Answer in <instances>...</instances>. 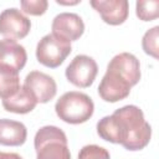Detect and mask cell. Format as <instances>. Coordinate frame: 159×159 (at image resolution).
Returning a JSON list of instances; mask_svg holds the SVG:
<instances>
[{
    "label": "cell",
    "mask_w": 159,
    "mask_h": 159,
    "mask_svg": "<svg viewBox=\"0 0 159 159\" xmlns=\"http://www.w3.org/2000/svg\"><path fill=\"white\" fill-rule=\"evenodd\" d=\"M97 133L107 142L120 144L127 150L135 152L149 144L152 127L144 119L143 111L139 107L128 104L99 119Z\"/></svg>",
    "instance_id": "obj_1"
},
{
    "label": "cell",
    "mask_w": 159,
    "mask_h": 159,
    "mask_svg": "<svg viewBox=\"0 0 159 159\" xmlns=\"http://www.w3.org/2000/svg\"><path fill=\"white\" fill-rule=\"evenodd\" d=\"M55 111L61 120L70 124H81L93 116L94 103L88 94L70 91L57 99Z\"/></svg>",
    "instance_id": "obj_2"
},
{
    "label": "cell",
    "mask_w": 159,
    "mask_h": 159,
    "mask_svg": "<svg viewBox=\"0 0 159 159\" xmlns=\"http://www.w3.org/2000/svg\"><path fill=\"white\" fill-rule=\"evenodd\" d=\"M36 159H71L67 147V137L62 129L55 125L40 128L34 139Z\"/></svg>",
    "instance_id": "obj_3"
},
{
    "label": "cell",
    "mask_w": 159,
    "mask_h": 159,
    "mask_svg": "<svg viewBox=\"0 0 159 159\" xmlns=\"http://www.w3.org/2000/svg\"><path fill=\"white\" fill-rule=\"evenodd\" d=\"M71 51L72 46L70 41L53 34H47L39 41L36 46V58L41 65L50 68H56L63 63Z\"/></svg>",
    "instance_id": "obj_4"
},
{
    "label": "cell",
    "mask_w": 159,
    "mask_h": 159,
    "mask_svg": "<svg viewBox=\"0 0 159 159\" xmlns=\"http://www.w3.org/2000/svg\"><path fill=\"white\" fill-rule=\"evenodd\" d=\"M66 78L80 88L89 87L98 73L97 62L87 55H77L66 68Z\"/></svg>",
    "instance_id": "obj_5"
},
{
    "label": "cell",
    "mask_w": 159,
    "mask_h": 159,
    "mask_svg": "<svg viewBox=\"0 0 159 159\" xmlns=\"http://www.w3.org/2000/svg\"><path fill=\"white\" fill-rule=\"evenodd\" d=\"M31 21L19 9L9 7L0 14V35L6 39L19 40L29 35Z\"/></svg>",
    "instance_id": "obj_6"
},
{
    "label": "cell",
    "mask_w": 159,
    "mask_h": 159,
    "mask_svg": "<svg viewBox=\"0 0 159 159\" xmlns=\"http://www.w3.org/2000/svg\"><path fill=\"white\" fill-rule=\"evenodd\" d=\"M24 87L32 94L37 103H47L57 92V84L55 80L41 71H31L24 82Z\"/></svg>",
    "instance_id": "obj_7"
},
{
    "label": "cell",
    "mask_w": 159,
    "mask_h": 159,
    "mask_svg": "<svg viewBox=\"0 0 159 159\" xmlns=\"http://www.w3.org/2000/svg\"><path fill=\"white\" fill-rule=\"evenodd\" d=\"M51 30V34L71 42L78 40L83 35L84 22L82 17L75 12H61L55 16Z\"/></svg>",
    "instance_id": "obj_8"
},
{
    "label": "cell",
    "mask_w": 159,
    "mask_h": 159,
    "mask_svg": "<svg viewBox=\"0 0 159 159\" xmlns=\"http://www.w3.org/2000/svg\"><path fill=\"white\" fill-rule=\"evenodd\" d=\"M132 86L122 78L116 72L107 70L99 86H98V94L106 102H118L127 98L130 93Z\"/></svg>",
    "instance_id": "obj_9"
},
{
    "label": "cell",
    "mask_w": 159,
    "mask_h": 159,
    "mask_svg": "<svg viewBox=\"0 0 159 159\" xmlns=\"http://www.w3.org/2000/svg\"><path fill=\"white\" fill-rule=\"evenodd\" d=\"M89 4L108 25H122L129 14L127 0H91Z\"/></svg>",
    "instance_id": "obj_10"
},
{
    "label": "cell",
    "mask_w": 159,
    "mask_h": 159,
    "mask_svg": "<svg viewBox=\"0 0 159 159\" xmlns=\"http://www.w3.org/2000/svg\"><path fill=\"white\" fill-rule=\"evenodd\" d=\"M107 70H111L124 78L132 87L140 80V63L139 60L129 52H120L116 55L108 63Z\"/></svg>",
    "instance_id": "obj_11"
},
{
    "label": "cell",
    "mask_w": 159,
    "mask_h": 159,
    "mask_svg": "<svg viewBox=\"0 0 159 159\" xmlns=\"http://www.w3.org/2000/svg\"><path fill=\"white\" fill-rule=\"evenodd\" d=\"M27 61V53L22 45L11 39L0 40V65L20 72Z\"/></svg>",
    "instance_id": "obj_12"
},
{
    "label": "cell",
    "mask_w": 159,
    "mask_h": 159,
    "mask_svg": "<svg viewBox=\"0 0 159 159\" xmlns=\"http://www.w3.org/2000/svg\"><path fill=\"white\" fill-rule=\"evenodd\" d=\"M27 129L24 123L2 118L0 119V145L19 147L26 142Z\"/></svg>",
    "instance_id": "obj_13"
},
{
    "label": "cell",
    "mask_w": 159,
    "mask_h": 159,
    "mask_svg": "<svg viewBox=\"0 0 159 159\" xmlns=\"http://www.w3.org/2000/svg\"><path fill=\"white\" fill-rule=\"evenodd\" d=\"M37 102L32 97V94L24 87L21 86L20 89L11 97L2 99V107L7 112L17 113V114H26L35 109Z\"/></svg>",
    "instance_id": "obj_14"
},
{
    "label": "cell",
    "mask_w": 159,
    "mask_h": 159,
    "mask_svg": "<svg viewBox=\"0 0 159 159\" xmlns=\"http://www.w3.org/2000/svg\"><path fill=\"white\" fill-rule=\"evenodd\" d=\"M20 87L19 72L7 66L0 65V98L6 99L14 96Z\"/></svg>",
    "instance_id": "obj_15"
},
{
    "label": "cell",
    "mask_w": 159,
    "mask_h": 159,
    "mask_svg": "<svg viewBox=\"0 0 159 159\" xmlns=\"http://www.w3.org/2000/svg\"><path fill=\"white\" fill-rule=\"evenodd\" d=\"M135 14L142 21H152L159 16V1L158 0H147L137 1Z\"/></svg>",
    "instance_id": "obj_16"
},
{
    "label": "cell",
    "mask_w": 159,
    "mask_h": 159,
    "mask_svg": "<svg viewBox=\"0 0 159 159\" xmlns=\"http://www.w3.org/2000/svg\"><path fill=\"white\" fill-rule=\"evenodd\" d=\"M158 39H159V26H154L148 30L142 40V47L144 52L154 58H158Z\"/></svg>",
    "instance_id": "obj_17"
},
{
    "label": "cell",
    "mask_w": 159,
    "mask_h": 159,
    "mask_svg": "<svg viewBox=\"0 0 159 159\" xmlns=\"http://www.w3.org/2000/svg\"><path fill=\"white\" fill-rule=\"evenodd\" d=\"M78 159H111V155L103 147L97 144H88L80 150Z\"/></svg>",
    "instance_id": "obj_18"
},
{
    "label": "cell",
    "mask_w": 159,
    "mask_h": 159,
    "mask_svg": "<svg viewBox=\"0 0 159 159\" xmlns=\"http://www.w3.org/2000/svg\"><path fill=\"white\" fill-rule=\"evenodd\" d=\"M20 6L25 14L40 16L46 12L48 2L47 0H22L20 1Z\"/></svg>",
    "instance_id": "obj_19"
},
{
    "label": "cell",
    "mask_w": 159,
    "mask_h": 159,
    "mask_svg": "<svg viewBox=\"0 0 159 159\" xmlns=\"http://www.w3.org/2000/svg\"><path fill=\"white\" fill-rule=\"evenodd\" d=\"M0 159H22L19 154L16 153H5V152H0Z\"/></svg>",
    "instance_id": "obj_20"
},
{
    "label": "cell",
    "mask_w": 159,
    "mask_h": 159,
    "mask_svg": "<svg viewBox=\"0 0 159 159\" xmlns=\"http://www.w3.org/2000/svg\"><path fill=\"white\" fill-rule=\"evenodd\" d=\"M56 2L57 4H60V5H76V4H78V2H81V0H76V1H61V0H56Z\"/></svg>",
    "instance_id": "obj_21"
}]
</instances>
